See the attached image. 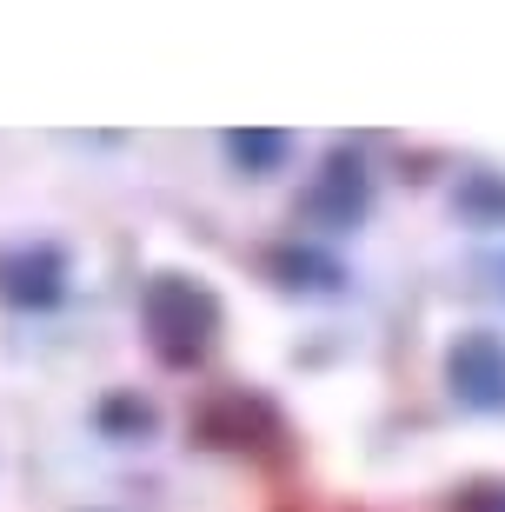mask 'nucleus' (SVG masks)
Listing matches in <instances>:
<instances>
[{
	"label": "nucleus",
	"instance_id": "f257e3e1",
	"mask_svg": "<svg viewBox=\"0 0 505 512\" xmlns=\"http://www.w3.org/2000/svg\"><path fill=\"white\" fill-rule=\"evenodd\" d=\"M140 313H147V333H153V346H160V360H173V366H187L193 353L213 340V320H220L213 293H206V286H193V280H180V273L147 280Z\"/></svg>",
	"mask_w": 505,
	"mask_h": 512
},
{
	"label": "nucleus",
	"instance_id": "f03ea898",
	"mask_svg": "<svg viewBox=\"0 0 505 512\" xmlns=\"http://www.w3.org/2000/svg\"><path fill=\"white\" fill-rule=\"evenodd\" d=\"M452 393L472 399V406H505V346L472 333L452 353Z\"/></svg>",
	"mask_w": 505,
	"mask_h": 512
},
{
	"label": "nucleus",
	"instance_id": "7ed1b4c3",
	"mask_svg": "<svg viewBox=\"0 0 505 512\" xmlns=\"http://www.w3.org/2000/svg\"><path fill=\"white\" fill-rule=\"evenodd\" d=\"M60 280H67V266H60L54 247H34V253L0 260V293H7L14 306H54L60 300Z\"/></svg>",
	"mask_w": 505,
	"mask_h": 512
},
{
	"label": "nucleus",
	"instance_id": "20e7f679",
	"mask_svg": "<svg viewBox=\"0 0 505 512\" xmlns=\"http://www.w3.org/2000/svg\"><path fill=\"white\" fill-rule=\"evenodd\" d=\"M313 207L333 213V220H353V213L366 207V173H359V160H346V153H339L333 167H326V187L313 193Z\"/></svg>",
	"mask_w": 505,
	"mask_h": 512
},
{
	"label": "nucleus",
	"instance_id": "39448f33",
	"mask_svg": "<svg viewBox=\"0 0 505 512\" xmlns=\"http://www.w3.org/2000/svg\"><path fill=\"white\" fill-rule=\"evenodd\" d=\"M226 153H233L240 167L266 173V167H280V160H286V133H233V140H226Z\"/></svg>",
	"mask_w": 505,
	"mask_h": 512
}]
</instances>
